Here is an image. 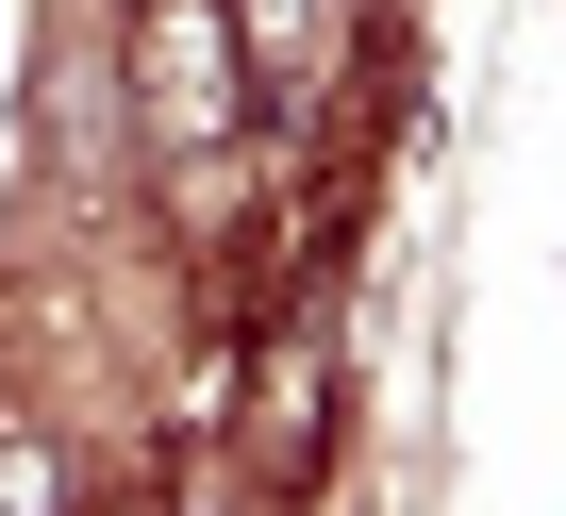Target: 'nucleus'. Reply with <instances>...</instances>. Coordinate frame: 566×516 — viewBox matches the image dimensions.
Wrapping results in <instances>:
<instances>
[{
    "label": "nucleus",
    "mask_w": 566,
    "mask_h": 516,
    "mask_svg": "<svg viewBox=\"0 0 566 516\" xmlns=\"http://www.w3.org/2000/svg\"><path fill=\"white\" fill-rule=\"evenodd\" d=\"M117 84H134V134H150L167 167H233V150H250V51H233V0H134Z\"/></svg>",
    "instance_id": "nucleus-1"
},
{
    "label": "nucleus",
    "mask_w": 566,
    "mask_h": 516,
    "mask_svg": "<svg viewBox=\"0 0 566 516\" xmlns=\"http://www.w3.org/2000/svg\"><path fill=\"white\" fill-rule=\"evenodd\" d=\"M317 450H334V350L283 317V334H266V483L301 499V483H317Z\"/></svg>",
    "instance_id": "nucleus-2"
},
{
    "label": "nucleus",
    "mask_w": 566,
    "mask_h": 516,
    "mask_svg": "<svg viewBox=\"0 0 566 516\" xmlns=\"http://www.w3.org/2000/svg\"><path fill=\"white\" fill-rule=\"evenodd\" d=\"M334 34H350V0H233V51H250V84H301Z\"/></svg>",
    "instance_id": "nucleus-3"
},
{
    "label": "nucleus",
    "mask_w": 566,
    "mask_h": 516,
    "mask_svg": "<svg viewBox=\"0 0 566 516\" xmlns=\"http://www.w3.org/2000/svg\"><path fill=\"white\" fill-rule=\"evenodd\" d=\"M84 483H67V450H34V433H0V516H67Z\"/></svg>",
    "instance_id": "nucleus-4"
}]
</instances>
